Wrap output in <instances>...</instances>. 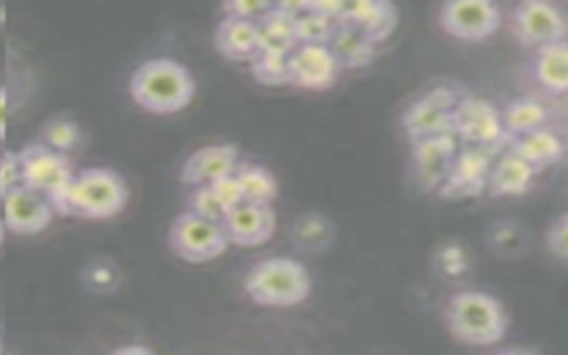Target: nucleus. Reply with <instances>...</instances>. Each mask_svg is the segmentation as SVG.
I'll return each instance as SVG.
<instances>
[{
    "instance_id": "obj_1",
    "label": "nucleus",
    "mask_w": 568,
    "mask_h": 355,
    "mask_svg": "<svg viewBox=\"0 0 568 355\" xmlns=\"http://www.w3.org/2000/svg\"><path fill=\"white\" fill-rule=\"evenodd\" d=\"M129 93L144 111L171 115L191 104L195 98V80L182 62L173 58H151L131 73Z\"/></svg>"
},
{
    "instance_id": "obj_2",
    "label": "nucleus",
    "mask_w": 568,
    "mask_h": 355,
    "mask_svg": "<svg viewBox=\"0 0 568 355\" xmlns=\"http://www.w3.org/2000/svg\"><path fill=\"white\" fill-rule=\"evenodd\" d=\"M129 200V189L120 173L104 166H89L75 173L69 191L55 206L60 215L106 220L118 215Z\"/></svg>"
},
{
    "instance_id": "obj_3",
    "label": "nucleus",
    "mask_w": 568,
    "mask_h": 355,
    "mask_svg": "<svg viewBox=\"0 0 568 355\" xmlns=\"http://www.w3.org/2000/svg\"><path fill=\"white\" fill-rule=\"evenodd\" d=\"M244 293L260 306H295L311 293V277L302 262L293 257H266L244 275Z\"/></svg>"
},
{
    "instance_id": "obj_4",
    "label": "nucleus",
    "mask_w": 568,
    "mask_h": 355,
    "mask_svg": "<svg viewBox=\"0 0 568 355\" xmlns=\"http://www.w3.org/2000/svg\"><path fill=\"white\" fill-rule=\"evenodd\" d=\"M446 326L464 344L488 346L504 337L506 315L497 297L484 291H459L446 304Z\"/></svg>"
},
{
    "instance_id": "obj_5",
    "label": "nucleus",
    "mask_w": 568,
    "mask_h": 355,
    "mask_svg": "<svg viewBox=\"0 0 568 355\" xmlns=\"http://www.w3.org/2000/svg\"><path fill=\"white\" fill-rule=\"evenodd\" d=\"M22 160V184L49 200L55 206L69 191L75 173L73 164L64 153L49 149L42 142H31L20 149Z\"/></svg>"
},
{
    "instance_id": "obj_6",
    "label": "nucleus",
    "mask_w": 568,
    "mask_h": 355,
    "mask_svg": "<svg viewBox=\"0 0 568 355\" xmlns=\"http://www.w3.org/2000/svg\"><path fill=\"white\" fill-rule=\"evenodd\" d=\"M169 246L180 260L204 264L220 257L229 248V240L222 224L184 211L171 222Z\"/></svg>"
},
{
    "instance_id": "obj_7",
    "label": "nucleus",
    "mask_w": 568,
    "mask_h": 355,
    "mask_svg": "<svg viewBox=\"0 0 568 355\" xmlns=\"http://www.w3.org/2000/svg\"><path fill=\"white\" fill-rule=\"evenodd\" d=\"M450 133L468 146L488 151H495V146L508 140V135L504 133L499 109L477 95H462L453 111Z\"/></svg>"
},
{
    "instance_id": "obj_8",
    "label": "nucleus",
    "mask_w": 568,
    "mask_h": 355,
    "mask_svg": "<svg viewBox=\"0 0 568 355\" xmlns=\"http://www.w3.org/2000/svg\"><path fill=\"white\" fill-rule=\"evenodd\" d=\"M510 27L515 38L524 47L541 49L561 42L568 33V18L550 2L524 0L515 4L510 13Z\"/></svg>"
},
{
    "instance_id": "obj_9",
    "label": "nucleus",
    "mask_w": 568,
    "mask_h": 355,
    "mask_svg": "<svg viewBox=\"0 0 568 355\" xmlns=\"http://www.w3.org/2000/svg\"><path fill=\"white\" fill-rule=\"evenodd\" d=\"M439 27L462 42H481L501 24V11L486 0H450L439 7Z\"/></svg>"
},
{
    "instance_id": "obj_10",
    "label": "nucleus",
    "mask_w": 568,
    "mask_h": 355,
    "mask_svg": "<svg viewBox=\"0 0 568 355\" xmlns=\"http://www.w3.org/2000/svg\"><path fill=\"white\" fill-rule=\"evenodd\" d=\"M462 100V93L453 87H435L428 93L419 95L404 113H402V126L410 140L450 133L453 111L457 102Z\"/></svg>"
},
{
    "instance_id": "obj_11",
    "label": "nucleus",
    "mask_w": 568,
    "mask_h": 355,
    "mask_svg": "<svg viewBox=\"0 0 568 355\" xmlns=\"http://www.w3.org/2000/svg\"><path fill=\"white\" fill-rule=\"evenodd\" d=\"M493 151L466 146L457 151L455 162L444 180V184L437 189V193L446 200H466L477 197L488 186V175L493 169Z\"/></svg>"
},
{
    "instance_id": "obj_12",
    "label": "nucleus",
    "mask_w": 568,
    "mask_h": 355,
    "mask_svg": "<svg viewBox=\"0 0 568 355\" xmlns=\"http://www.w3.org/2000/svg\"><path fill=\"white\" fill-rule=\"evenodd\" d=\"M342 67L328 44H297L288 53V84L300 89H331Z\"/></svg>"
},
{
    "instance_id": "obj_13",
    "label": "nucleus",
    "mask_w": 568,
    "mask_h": 355,
    "mask_svg": "<svg viewBox=\"0 0 568 355\" xmlns=\"http://www.w3.org/2000/svg\"><path fill=\"white\" fill-rule=\"evenodd\" d=\"M457 155V138L453 133H439L413 140V169L417 184L424 191H437Z\"/></svg>"
},
{
    "instance_id": "obj_14",
    "label": "nucleus",
    "mask_w": 568,
    "mask_h": 355,
    "mask_svg": "<svg viewBox=\"0 0 568 355\" xmlns=\"http://www.w3.org/2000/svg\"><path fill=\"white\" fill-rule=\"evenodd\" d=\"M275 211L271 204H255V202H242L235 209H231L224 220L222 229L226 233L229 244L237 246H260L275 233Z\"/></svg>"
},
{
    "instance_id": "obj_15",
    "label": "nucleus",
    "mask_w": 568,
    "mask_h": 355,
    "mask_svg": "<svg viewBox=\"0 0 568 355\" xmlns=\"http://www.w3.org/2000/svg\"><path fill=\"white\" fill-rule=\"evenodd\" d=\"M53 206L49 200L27 186H18L2 200L4 229L18 235H33L44 231L53 220Z\"/></svg>"
},
{
    "instance_id": "obj_16",
    "label": "nucleus",
    "mask_w": 568,
    "mask_h": 355,
    "mask_svg": "<svg viewBox=\"0 0 568 355\" xmlns=\"http://www.w3.org/2000/svg\"><path fill=\"white\" fill-rule=\"evenodd\" d=\"M237 164H240V146L233 142L200 146L184 160L180 169V180L191 189L206 186L224 175L235 173Z\"/></svg>"
},
{
    "instance_id": "obj_17",
    "label": "nucleus",
    "mask_w": 568,
    "mask_h": 355,
    "mask_svg": "<svg viewBox=\"0 0 568 355\" xmlns=\"http://www.w3.org/2000/svg\"><path fill=\"white\" fill-rule=\"evenodd\" d=\"M337 22L362 31L373 44H379L395 31L397 9L390 2H344Z\"/></svg>"
},
{
    "instance_id": "obj_18",
    "label": "nucleus",
    "mask_w": 568,
    "mask_h": 355,
    "mask_svg": "<svg viewBox=\"0 0 568 355\" xmlns=\"http://www.w3.org/2000/svg\"><path fill=\"white\" fill-rule=\"evenodd\" d=\"M213 44L222 58L233 62H253L262 51L257 24L233 16H224L217 22Z\"/></svg>"
},
{
    "instance_id": "obj_19",
    "label": "nucleus",
    "mask_w": 568,
    "mask_h": 355,
    "mask_svg": "<svg viewBox=\"0 0 568 355\" xmlns=\"http://www.w3.org/2000/svg\"><path fill=\"white\" fill-rule=\"evenodd\" d=\"M537 171L510 149L493 164L486 191L490 195H521L530 189Z\"/></svg>"
},
{
    "instance_id": "obj_20",
    "label": "nucleus",
    "mask_w": 568,
    "mask_h": 355,
    "mask_svg": "<svg viewBox=\"0 0 568 355\" xmlns=\"http://www.w3.org/2000/svg\"><path fill=\"white\" fill-rule=\"evenodd\" d=\"M532 75L541 89L555 95L568 93V42H555L535 51Z\"/></svg>"
},
{
    "instance_id": "obj_21",
    "label": "nucleus",
    "mask_w": 568,
    "mask_h": 355,
    "mask_svg": "<svg viewBox=\"0 0 568 355\" xmlns=\"http://www.w3.org/2000/svg\"><path fill=\"white\" fill-rule=\"evenodd\" d=\"M262 51L291 53L297 47L295 40V13L288 4H273L257 22Z\"/></svg>"
},
{
    "instance_id": "obj_22",
    "label": "nucleus",
    "mask_w": 568,
    "mask_h": 355,
    "mask_svg": "<svg viewBox=\"0 0 568 355\" xmlns=\"http://www.w3.org/2000/svg\"><path fill=\"white\" fill-rule=\"evenodd\" d=\"M508 149L513 153H517L521 160H526L537 173L557 164L564 155V142L552 131H548L546 126L537 129L532 133L513 138Z\"/></svg>"
},
{
    "instance_id": "obj_23",
    "label": "nucleus",
    "mask_w": 568,
    "mask_h": 355,
    "mask_svg": "<svg viewBox=\"0 0 568 355\" xmlns=\"http://www.w3.org/2000/svg\"><path fill=\"white\" fill-rule=\"evenodd\" d=\"M499 113H501V124L508 140L544 129L548 120V106L541 100L528 98V95L510 100L504 109H499Z\"/></svg>"
},
{
    "instance_id": "obj_24",
    "label": "nucleus",
    "mask_w": 568,
    "mask_h": 355,
    "mask_svg": "<svg viewBox=\"0 0 568 355\" xmlns=\"http://www.w3.org/2000/svg\"><path fill=\"white\" fill-rule=\"evenodd\" d=\"M328 49L342 69H362L375 58V44L362 31L346 24H337L328 40Z\"/></svg>"
},
{
    "instance_id": "obj_25",
    "label": "nucleus",
    "mask_w": 568,
    "mask_h": 355,
    "mask_svg": "<svg viewBox=\"0 0 568 355\" xmlns=\"http://www.w3.org/2000/svg\"><path fill=\"white\" fill-rule=\"evenodd\" d=\"M235 178L240 182L244 202H255V204H271L277 197V180L275 175L255 162L240 160L235 169Z\"/></svg>"
},
{
    "instance_id": "obj_26",
    "label": "nucleus",
    "mask_w": 568,
    "mask_h": 355,
    "mask_svg": "<svg viewBox=\"0 0 568 355\" xmlns=\"http://www.w3.org/2000/svg\"><path fill=\"white\" fill-rule=\"evenodd\" d=\"M337 24V18L304 2L302 11L295 16V40L297 44H328Z\"/></svg>"
},
{
    "instance_id": "obj_27",
    "label": "nucleus",
    "mask_w": 568,
    "mask_h": 355,
    "mask_svg": "<svg viewBox=\"0 0 568 355\" xmlns=\"http://www.w3.org/2000/svg\"><path fill=\"white\" fill-rule=\"evenodd\" d=\"M251 73L260 84L282 87L288 84V53L260 51L251 62Z\"/></svg>"
},
{
    "instance_id": "obj_28",
    "label": "nucleus",
    "mask_w": 568,
    "mask_h": 355,
    "mask_svg": "<svg viewBox=\"0 0 568 355\" xmlns=\"http://www.w3.org/2000/svg\"><path fill=\"white\" fill-rule=\"evenodd\" d=\"M78 142H80V126L73 120L55 118L47 122L42 129V144H47L58 153L67 155V151H71Z\"/></svg>"
},
{
    "instance_id": "obj_29",
    "label": "nucleus",
    "mask_w": 568,
    "mask_h": 355,
    "mask_svg": "<svg viewBox=\"0 0 568 355\" xmlns=\"http://www.w3.org/2000/svg\"><path fill=\"white\" fill-rule=\"evenodd\" d=\"M186 204H189L186 211H191L193 215L217 222V224H222V220L226 215L224 206L217 202V197H215V193L211 191L209 184L206 186H193L189 197H186Z\"/></svg>"
},
{
    "instance_id": "obj_30",
    "label": "nucleus",
    "mask_w": 568,
    "mask_h": 355,
    "mask_svg": "<svg viewBox=\"0 0 568 355\" xmlns=\"http://www.w3.org/2000/svg\"><path fill=\"white\" fill-rule=\"evenodd\" d=\"M22 184L20 151H4L0 155V202Z\"/></svg>"
},
{
    "instance_id": "obj_31",
    "label": "nucleus",
    "mask_w": 568,
    "mask_h": 355,
    "mask_svg": "<svg viewBox=\"0 0 568 355\" xmlns=\"http://www.w3.org/2000/svg\"><path fill=\"white\" fill-rule=\"evenodd\" d=\"M209 186H211V191L215 193L217 202L224 206V211H226V213H229L231 209H235L237 204H242V202H244V195H242V189H240V182H237L235 173L224 175V178H220V180L211 182Z\"/></svg>"
},
{
    "instance_id": "obj_32",
    "label": "nucleus",
    "mask_w": 568,
    "mask_h": 355,
    "mask_svg": "<svg viewBox=\"0 0 568 355\" xmlns=\"http://www.w3.org/2000/svg\"><path fill=\"white\" fill-rule=\"evenodd\" d=\"M546 246H548V251H550L555 257L568 262V213L559 215V217L550 224V229H548V233H546Z\"/></svg>"
},
{
    "instance_id": "obj_33",
    "label": "nucleus",
    "mask_w": 568,
    "mask_h": 355,
    "mask_svg": "<svg viewBox=\"0 0 568 355\" xmlns=\"http://www.w3.org/2000/svg\"><path fill=\"white\" fill-rule=\"evenodd\" d=\"M273 4L271 2H226L222 9L226 16H233V18H244V20H251V22H257Z\"/></svg>"
},
{
    "instance_id": "obj_34",
    "label": "nucleus",
    "mask_w": 568,
    "mask_h": 355,
    "mask_svg": "<svg viewBox=\"0 0 568 355\" xmlns=\"http://www.w3.org/2000/svg\"><path fill=\"white\" fill-rule=\"evenodd\" d=\"M109 355H155L151 348L142 346V344H126V346H120L115 351H111Z\"/></svg>"
},
{
    "instance_id": "obj_35",
    "label": "nucleus",
    "mask_w": 568,
    "mask_h": 355,
    "mask_svg": "<svg viewBox=\"0 0 568 355\" xmlns=\"http://www.w3.org/2000/svg\"><path fill=\"white\" fill-rule=\"evenodd\" d=\"M7 104H9L7 89L0 87V142H2L4 135H7Z\"/></svg>"
},
{
    "instance_id": "obj_36",
    "label": "nucleus",
    "mask_w": 568,
    "mask_h": 355,
    "mask_svg": "<svg viewBox=\"0 0 568 355\" xmlns=\"http://www.w3.org/2000/svg\"><path fill=\"white\" fill-rule=\"evenodd\" d=\"M497 355H535L532 351H526V348H508V351H501Z\"/></svg>"
},
{
    "instance_id": "obj_37",
    "label": "nucleus",
    "mask_w": 568,
    "mask_h": 355,
    "mask_svg": "<svg viewBox=\"0 0 568 355\" xmlns=\"http://www.w3.org/2000/svg\"><path fill=\"white\" fill-rule=\"evenodd\" d=\"M4 233H7V229H4V222H2V215H0V244L4 242Z\"/></svg>"
},
{
    "instance_id": "obj_38",
    "label": "nucleus",
    "mask_w": 568,
    "mask_h": 355,
    "mask_svg": "<svg viewBox=\"0 0 568 355\" xmlns=\"http://www.w3.org/2000/svg\"><path fill=\"white\" fill-rule=\"evenodd\" d=\"M0 355H2V339H0Z\"/></svg>"
}]
</instances>
